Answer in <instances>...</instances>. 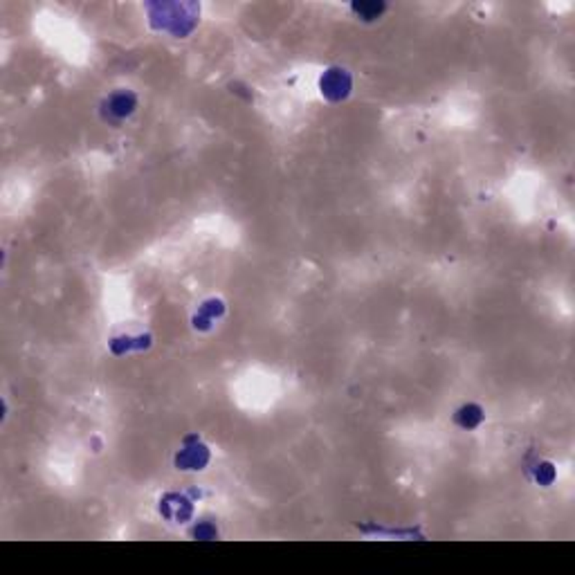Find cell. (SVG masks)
<instances>
[{"instance_id":"cell-9","label":"cell","mask_w":575,"mask_h":575,"mask_svg":"<svg viewBox=\"0 0 575 575\" xmlns=\"http://www.w3.org/2000/svg\"><path fill=\"white\" fill-rule=\"evenodd\" d=\"M148 344H151V337L144 335V337H115L113 342H111V350L115 355H122L126 353V350H133V348H148Z\"/></svg>"},{"instance_id":"cell-5","label":"cell","mask_w":575,"mask_h":575,"mask_svg":"<svg viewBox=\"0 0 575 575\" xmlns=\"http://www.w3.org/2000/svg\"><path fill=\"white\" fill-rule=\"evenodd\" d=\"M159 513L173 521H187L194 513L191 502L183 495H166L162 502H159Z\"/></svg>"},{"instance_id":"cell-6","label":"cell","mask_w":575,"mask_h":575,"mask_svg":"<svg viewBox=\"0 0 575 575\" xmlns=\"http://www.w3.org/2000/svg\"><path fill=\"white\" fill-rule=\"evenodd\" d=\"M222 313H225V306H222L220 299H209L200 306V311L198 315L194 317V326L200 328V331H207V328L211 326V322H214L216 317H220Z\"/></svg>"},{"instance_id":"cell-4","label":"cell","mask_w":575,"mask_h":575,"mask_svg":"<svg viewBox=\"0 0 575 575\" xmlns=\"http://www.w3.org/2000/svg\"><path fill=\"white\" fill-rule=\"evenodd\" d=\"M137 108V97L129 90H117L104 101V117L111 122H122Z\"/></svg>"},{"instance_id":"cell-11","label":"cell","mask_w":575,"mask_h":575,"mask_svg":"<svg viewBox=\"0 0 575 575\" xmlns=\"http://www.w3.org/2000/svg\"><path fill=\"white\" fill-rule=\"evenodd\" d=\"M194 537H198V539H214L216 537V526L209 524V521H202V524H198L194 528Z\"/></svg>"},{"instance_id":"cell-7","label":"cell","mask_w":575,"mask_h":575,"mask_svg":"<svg viewBox=\"0 0 575 575\" xmlns=\"http://www.w3.org/2000/svg\"><path fill=\"white\" fill-rule=\"evenodd\" d=\"M350 9H353V14L360 16L364 23H374V20H378L385 14L387 3H382V0H360V3L350 5Z\"/></svg>"},{"instance_id":"cell-8","label":"cell","mask_w":575,"mask_h":575,"mask_svg":"<svg viewBox=\"0 0 575 575\" xmlns=\"http://www.w3.org/2000/svg\"><path fill=\"white\" fill-rule=\"evenodd\" d=\"M481 420H483V409L478 407V404H472V402L463 404V407L454 413V423L463 430H474V427L481 425Z\"/></svg>"},{"instance_id":"cell-3","label":"cell","mask_w":575,"mask_h":575,"mask_svg":"<svg viewBox=\"0 0 575 575\" xmlns=\"http://www.w3.org/2000/svg\"><path fill=\"white\" fill-rule=\"evenodd\" d=\"M209 463V450L207 445H202L196 441L194 436L187 439V447L178 452L176 456V467L178 470H205V465Z\"/></svg>"},{"instance_id":"cell-1","label":"cell","mask_w":575,"mask_h":575,"mask_svg":"<svg viewBox=\"0 0 575 575\" xmlns=\"http://www.w3.org/2000/svg\"><path fill=\"white\" fill-rule=\"evenodd\" d=\"M148 20L153 29L171 31L173 36H189L200 18L198 3H146Z\"/></svg>"},{"instance_id":"cell-10","label":"cell","mask_w":575,"mask_h":575,"mask_svg":"<svg viewBox=\"0 0 575 575\" xmlns=\"http://www.w3.org/2000/svg\"><path fill=\"white\" fill-rule=\"evenodd\" d=\"M535 481L539 485H551L553 481H555V467H553V463H537Z\"/></svg>"},{"instance_id":"cell-2","label":"cell","mask_w":575,"mask_h":575,"mask_svg":"<svg viewBox=\"0 0 575 575\" xmlns=\"http://www.w3.org/2000/svg\"><path fill=\"white\" fill-rule=\"evenodd\" d=\"M319 88L328 101H344L353 88V79L344 68H328L319 79Z\"/></svg>"}]
</instances>
